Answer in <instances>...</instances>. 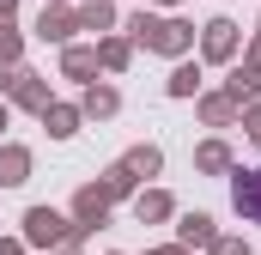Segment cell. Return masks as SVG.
<instances>
[{
	"mask_svg": "<svg viewBox=\"0 0 261 255\" xmlns=\"http://www.w3.org/2000/svg\"><path fill=\"white\" fill-rule=\"evenodd\" d=\"M237 207H243V213H255V219H261V170H255V176H243V183H237Z\"/></svg>",
	"mask_w": 261,
	"mask_h": 255,
	"instance_id": "obj_1",
	"label": "cell"
}]
</instances>
